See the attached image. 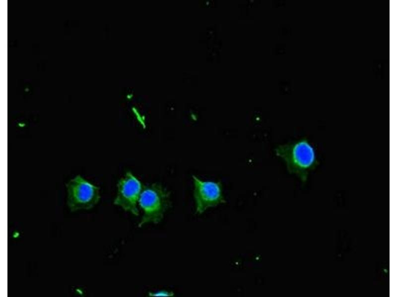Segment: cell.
I'll return each instance as SVG.
<instances>
[{"label": "cell", "instance_id": "8992f818", "mask_svg": "<svg viewBox=\"0 0 397 297\" xmlns=\"http://www.w3.org/2000/svg\"><path fill=\"white\" fill-rule=\"evenodd\" d=\"M151 295L154 296H167V295L172 296L173 294L171 292H167L166 291H158L156 293L155 292L154 293H152Z\"/></svg>", "mask_w": 397, "mask_h": 297}, {"label": "cell", "instance_id": "7a4b0ae2", "mask_svg": "<svg viewBox=\"0 0 397 297\" xmlns=\"http://www.w3.org/2000/svg\"><path fill=\"white\" fill-rule=\"evenodd\" d=\"M138 205L142 211L138 227L147 223H158L171 206L170 193L159 183L143 185Z\"/></svg>", "mask_w": 397, "mask_h": 297}, {"label": "cell", "instance_id": "6da1fadb", "mask_svg": "<svg viewBox=\"0 0 397 297\" xmlns=\"http://www.w3.org/2000/svg\"><path fill=\"white\" fill-rule=\"evenodd\" d=\"M274 150L285 162L288 172L302 182L307 181L310 173L319 164L315 148L306 138L280 145Z\"/></svg>", "mask_w": 397, "mask_h": 297}, {"label": "cell", "instance_id": "277c9868", "mask_svg": "<svg viewBox=\"0 0 397 297\" xmlns=\"http://www.w3.org/2000/svg\"><path fill=\"white\" fill-rule=\"evenodd\" d=\"M192 178L196 213L202 214L210 207L226 202L220 181H203L195 175Z\"/></svg>", "mask_w": 397, "mask_h": 297}, {"label": "cell", "instance_id": "5b68a950", "mask_svg": "<svg viewBox=\"0 0 397 297\" xmlns=\"http://www.w3.org/2000/svg\"><path fill=\"white\" fill-rule=\"evenodd\" d=\"M117 186L118 190L114 204L125 211L138 216V201L143 185L132 173L128 171L119 180Z\"/></svg>", "mask_w": 397, "mask_h": 297}, {"label": "cell", "instance_id": "3957f363", "mask_svg": "<svg viewBox=\"0 0 397 297\" xmlns=\"http://www.w3.org/2000/svg\"><path fill=\"white\" fill-rule=\"evenodd\" d=\"M66 187L67 205L71 212L90 209L100 200V188L80 175L70 179Z\"/></svg>", "mask_w": 397, "mask_h": 297}]
</instances>
